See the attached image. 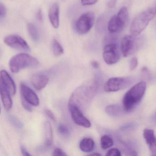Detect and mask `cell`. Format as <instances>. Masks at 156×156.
Listing matches in <instances>:
<instances>
[{
  "label": "cell",
  "instance_id": "1",
  "mask_svg": "<svg viewBox=\"0 0 156 156\" xmlns=\"http://www.w3.org/2000/svg\"><path fill=\"white\" fill-rule=\"evenodd\" d=\"M146 88V83L145 82H140L126 92L122 100L123 108L125 111H131L142 100Z\"/></svg>",
  "mask_w": 156,
  "mask_h": 156
},
{
  "label": "cell",
  "instance_id": "2",
  "mask_svg": "<svg viewBox=\"0 0 156 156\" xmlns=\"http://www.w3.org/2000/svg\"><path fill=\"white\" fill-rule=\"evenodd\" d=\"M9 66L12 72L17 73L23 69L38 67L40 63L34 57L25 53H21L15 55L10 59Z\"/></svg>",
  "mask_w": 156,
  "mask_h": 156
},
{
  "label": "cell",
  "instance_id": "3",
  "mask_svg": "<svg viewBox=\"0 0 156 156\" xmlns=\"http://www.w3.org/2000/svg\"><path fill=\"white\" fill-rule=\"evenodd\" d=\"M156 11L153 8L147 9L137 15L132 21L130 30L132 35L136 37L140 34L154 18Z\"/></svg>",
  "mask_w": 156,
  "mask_h": 156
},
{
  "label": "cell",
  "instance_id": "4",
  "mask_svg": "<svg viewBox=\"0 0 156 156\" xmlns=\"http://www.w3.org/2000/svg\"><path fill=\"white\" fill-rule=\"evenodd\" d=\"M129 20L128 10L125 6L122 7L117 15L113 16L108 24V31L111 33H116L123 30Z\"/></svg>",
  "mask_w": 156,
  "mask_h": 156
},
{
  "label": "cell",
  "instance_id": "5",
  "mask_svg": "<svg viewBox=\"0 0 156 156\" xmlns=\"http://www.w3.org/2000/svg\"><path fill=\"white\" fill-rule=\"evenodd\" d=\"M95 20V14L93 12H88L82 15L76 24V29L79 34H87L93 26Z\"/></svg>",
  "mask_w": 156,
  "mask_h": 156
},
{
  "label": "cell",
  "instance_id": "6",
  "mask_svg": "<svg viewBox=\"0 0 156 156\" xmlns=\"http://www.w3.org/2000/svg\"><path fill=\"white\" fill-rule=\"evenodd\" d=\"M103 58L108 65L117 63L120 58L118 45L115 43H111L105 45L104 48Z\"/></svg>",
  "mask_w": 156,
  "mask_h": 156
},
{
  "label": "cell",
  "instance_id": "7",
  "mask_svg": "<svg viewBox=\"0 0 156 156\" xmlns=\"http://www.w3.org/2000/svg\"><path fill=\"white\" fill-rule=\"evenodd\" d=\"M133 35H126L122 39L121 50L124 57H127L135 51L139 46V40Z\"/></svg>",
  "mask_w": 156,
  "mask_h": 156
},
{
  "label": "cell",
  "instance_id": "8",
  "mask_svg": "<svg viewBox=\"0 0 156 156\" xmlns=\"http://www.w3.org/2000/svg\"><path fill=\"white\" fill-rule=\"evenodd\" d=\"M4 42L7 45L15 49L25 51H30V47L26 41L18 35H9L5 38Z\"/></svg>",
  "mask_w": 156,
  "mask_h": 156
},
{
  "label": "cell",
  "instance_id": "9",
  "mask_svg": "<svg viewBox=\"0 0 156 156\" xmlns=\"http://www.w3.org/2000/svg\"><path fill=\"white\" fill-rule=\"evenodd\" d=\"M129 83L128 79L122 77L112 78L109 79L104 86V90L106 92L118 91L126 87Z\"/></svg>",
  "mask_w": 156,
  "mask_h": 156
},
{
  "label": "cell",
  "instance_id": "10",
  "mask_svg": "<svg viewBox=\"0 0 156 156\" xmlns=\"http://www.w3.org/2000/svg\"><path fill=\"white\" fill-rule=\"evenodd\" d=\"M69 108L71 117L74 122L77 125L85 128L90 127V122L83 115L76 105L73 103H70Z\"/></svg>",
  "mask_w": 156,
  "mask_h": 156
},
{
  "label": "cell",
  "instance_id": "11",
  "mask_svg": "<svg viewBox=\"0 0 156 156\" xmlns=\"http://www.w3.org/2000/svg\"><path fill=\"white\" fill-rule=\"evenodd\" d=\"M20 91L22 98L32 106H37L39 104V99L36 93L29 87L23 83L20 84Z\"/></svg>",
  "mask_w": 156,
  "mask_h": 156
},
{
  "label": "cell",
  "instance_id": "12",
  "mask_svg": "<svg viewBox=\"0 0 156 156\" xmlns=\"http://www.w3.org/2000/svg\"><path fill=\"white\" fill-rule=\"evenodd\" d=\"M48 81V77L44 73H36L31 77V83L37 90H41L44 89L47 85Z\"/></svg>",
  "mask_w": 156,
  "mask_h": 156
},
{
  "label": "cell",
  "instance_id": "13",
  "mask_svg": "<svg viewBox=\"0 0 156 156\" xmlns=\"http://www.w3.org/2000/svg\"><path fill=\"white\" fill-rule=\"evenodd\" d=\"M0 80L12 95H14L16 92V86L14 82L8 72L5 70L0 71Z\"/></svg>",
  "mask_w": 156,
  "mask_h": 156
},
{
  "label": "cell",
  "instance_id": "14",
  "mask_svg": "<svg viewBox=\"0 0 156 156\" xmlns=\"http://www.w3.org/2000/svg\"><path fill=\"white\" fill-rule=\"evenodd\" d=\"M48 17L53 27L58 28L59 26V7L57 3H55L50 6L48 11Z\"/></svg>",
  "mask_w": 156,
  "mask_h": 156
},
{
  "label": "cell",
  "instance_id": "15",
  "mask_svg": "<svg viewBox=\"0 0 156 156\" xmlns=\"http://www.w3.org/2000/svg\"><path fill=\"white\" fill-rule=\"evenodd\" d=\"M11 93L0 80V95L5 110L8 111L12 108V101L10 96Z\"/></svg>",
  "mask_w": 156,
  "mask_h": 156
},
{
  "label": "cell",
  "instance_id": "16",
  "mask_svg": "<svg viewBox=\"0 0 156 156\" xmlns=\"http://www.w3.org/2000/svg\"><path fill=\"white\" fill-rule=\"evenodd\" d=\"M94 141L92 138L89 137L83 138L80 143V149L85 153L91 152L94 149Z\"/></svg>",
  "mask_w": 156,
  "mask_h": 156
},
{
  "label": "cell",
  "instance_id": "17",
  "mask_svg": "<svg viewBox=\"0 0 156 156\" xmlns=\"http://www.w3.org/2000/svg\"><path fill=\"white\" fill-rule=\"evenodd\" d=\"M45 144L46 146H51L53 141V131L51 125L48 122L44 123Z\"/></svg>",
  "mask_w": 156,
  "mask_h": 156
},
{
  "label": "cell",
  "instance_id": "18",
  "mask_svg": "<svg viewBox=\"0 0 156 156\" xmlns=\"http://www.w3.org/2000/svg\"><path fill=\"white\" fill-rule=\"evenodd\" d=\"M105 112L110 116H116L121 114L122 110L119 105L112 104L108 105L106 107Z\"/></svg>",
  "mask_w": 156,
  "mask_h": 156
},
{
  "label": "cell",
  "instance_id": "19",
  "mask_svg": "<svg viewBox=\"0 0 156 156\" xmlns=\"http://www.w3.org/2000/svg\"><path fill=\"white\" fill-rule=\"evenodd\" d=\"M144 137L148 146L151 145L155 140L156 137L154 132L152 129H145L144 131Z\"/></svg>",
  "mask_w": 156,
  "mask_h": 156
},
{
  "label": "cell",
  "instance_id": "20",
  "mask_svg": "<svg viewBox=\"0 0 156 156\" xmlns=\"http://www.w3.org/2000/svg\"><path fill=\"white\" fill-rule=\"evenodd\" d=\"M27 31L29 35L33 40L37 42L39 40V34L36 27L32 23H29L27 26Z\"/></svg>",
  "mask_w": 156,
  "mask_h": 156
},
{
  "label": "cell",
  "instance_id": "21",
  "mask_svg": "<svg viewBox=\"0 0 156 156\" xmlns=\"http://www.w3.org/2000/svg\"><path fill=\"white\" fill-rule=\"evenodd\" d=\"M52 49L53 53L56 56H59L64 54V48L56 39H54L52 41Z\"/></svg>",
  "mask_w": 156,
  "mask_h": 156
},
{
  "label": "cell",
  "instance_id": "22",
  "mask_svg": "<svg viewBox=\"0 0 156 156\" xmlns=\"http://www.w3.org/2000/svg\"><path fill=\"white\" fill-rule=\"evenodd\" d=\"M113 145L112 139L109 136H103L101 139V147L103 149H107L112 147Z\"/></svg>",
  "mask_w": 156,
  "mask_h": 156
},
{
  "label": "cell",
  "instance_id": "23",
  "mask_svg": "<svg viewBox=\"0 0 156 156\" xmlns=\"http://www.w3.org/2000/svg\"><path fill=\"white\" fill-rule=\"evenodd\" d=\"M8 119L11 124L15 128L18 129H21L23 127V125L22 122L15 116L10 115L8 116Z\"/></svg>",
  "mask_w": 156,
  "mask_h": 156
},
{
  "label": "cell",
  "instance_id": "24",
  "mask_svg": "<svg viewBox=\"0 0 156 156\" xmlns=\"http://www.w3.org/2000/svg\"><path fill=\"white\" fill-rule=\"evenodd\" d=\"M58 131L59 132L63 135L67 136L70 134L69 129L65 125L60 124L58 127Z\"/></svg>",
  "mask_w": 156,
  "mask_h": 156
},
{
  "label": "cell",
  "instance_id": "25",
  "mask_svg": "<svg viewBox=\"0 0 156 156\" xmlns=\"http://www.w3.org/2000/svg\"><path fill=\"white\" fill-rule=\"evenodd\" d=\"M121 152L120 150L117 148H112L110 149L106 153V156H121Z\"/></svg>",
  "mask_w": 156,
  "mask_h": 156
},
{
  "label": "cell",
  "instance_id": "26",
  "mask_svg": "<svg viewBox=\"0 0 156 156\" xmlns=\"http://www.w3.org/2000/svg\"><path fill=\"white\" fill-rule=\"evenodd\" d=\"M138 65V60L137 58L136 57L132 58L130 61V69L133 71L135 69Z\"/></svg>",
  "mask_w": 156,
  "mask_h": 156
},
{
  "label": "cell",
  "instance_id": "27",
  "mask_svg": "<svg viewBox=\"0 0 156 156\" xmlns=\"http://www.w3.org/2000/svg\"><path fill=\"white\" fill-rule=\"evenodd\" d=\"M22 103L23 108L28 111L32 112L33 111V108H32V105L30 104L29 103L27 102L24 99L22 98Z\"/></svg>",
  "mask_w": 156,
  "mask_h": 156
},
{
  "label": "cell",
  "instance_id": "28",
  "mask_svg": "<svg viewBox=\"0 0 156 156\" xmlns=\"http://www.w3.org/2000/svg\"><path fill=\"white\" fill-rule=\"evenodd\" d=\"M6 14V9L5 6L2 3L0 2V20L3 19Z\"/></svg>",
  "mask_w": 156,
  "mask_h": 156
},
{
  "label": "cell",
  "instance_id": "29",
  "mask_svg": "<svg viewBox=\"0 0 156 156\" xmlns=\"http://www.w3.org/2000/svg\"><path fill=\"white\" fill-rule=\"evenodd\" d=\"M67 155L66 154V153H65L62 149L58 148H56V149L54 150L53 154V156H65Z\"/></svg>",
  "mask_w": 156,
  "mask_h": 156
},
{
  "label": "cell",
  "instance_id": "30",
  "mask_svg": "<svg viewBox=\"0 0 156 156\" xmlns=\"http://www.w3.org/2000/svg\"><path fill=\"white\" fill-rule=\"evenodd\" d=\"M98 0H81V3L83 5H90L96 3Z\"/></svg>",
  "mask_w": 156,
  "mask_h": 156
},
{
  "label": "cell",
  "instance_id": "31",
  "mask_svg": "<svg viewBox=\"0 0 156 156\" xmlns=\"http://www.w3.org/2000/svg\"><path fill=\"white\" fill-rule=\"evenodd\" d=\"M148 147L152 154L156 156V139L151 145L148 146Z\"/></svg>",
  "mask_w": 156,
  "mask_h": 156
},
{
  "label": "cell",
  "instance_id": "32",
  "mask_svg": "<svg viewBox=\"0 0 156 156\" xmlns=\"http://www.w3.org/2000/svg\"><path fill=\"white\" fill-rule=\"evenodd\" d=\"M45 112L47 116L49 119H51V120L54 121V122L56 121V118L55 117V115H54V114H53V113L51 111L47 109V110H46L45 111Z\"/></svg>",
  "mask_w": 156,
  "mask_h": 156
},
{
  "label": "cell",
  "instance_id": "33",
  "mask_svg": "<svg viewBox=\"0 0 156 156\" xmlns=\"http://www.w3.org/2000/svg\"><path fill=\"white\" fill-rule=\"evenodd\" d=\"M117 0H108L107 2V6L109 8H113L116 4Z\"/></svg>",
  "mask_w": 156,
  "mask_h": 156
},
{
  "label": "cell",
  "instance_id": "34",
  "mask_svg": "<svg viewBox=\"0 0 156 156\" xmlns=\"http://www.w3.org/2000/svg\"><path fill=\"white\" fill-rule=\"evenodd\" d=\"M142 72L143 74V76L145 78H147L149 77V71L147 68L144 67H143L142 69Z\"/></svg>",
  "mask_w": 156,
  "mask_h": 156
},
{
  "label": "cell",
  "instance_id": "35",
  "mask_svg": "<svg viewBox=\"0 0 156 156\" xmlns=\"http://www.w3.org/2000/svg\"><path fill=\"white\" fill-rule=\"evenodd\" d=\"M37 18L39 21H42L43 20V14H42V10L41 9H38L37 13Z\"/></svg>",
  "mask_w": 156,
  "mask_h": 156
},
{
  "label": "cell",
  "instance_id": "36",
  "mask_svg": "<svg viewBox=\"0 0 156 156\" xmlns=\"http://www.w3.org/2000/svg\"><path fill=\"white\" fill-rule=\"evenodd\" d=\"M21 151L22 152V154L24 156H31V154L28 153V151L27 150L26 148L22 146L21 147Z\"/></svg>",
  "mask_w": 156,
  "mask_h": 156
},
{
  "label": "cell",
  "instance_id": "37",
  "mask_svg": "<svg viewBox=\"0 0 156 156\" xmlns=\"http://www.w3.org/2000/svg\"><path fill=\"white\" fill-rule=\"evenodd\" d=\"M91 65L93 67L94 69L99 68V67H100L99 63L97 61H95V60L92 61Z\"/></svg>",
  "mask_w": 156,
  "mask_h": 156
},
{
  "label": "cell",
  "instance_id": "38",
  "mask_svg": "<svg viewBox=\"0 0 156 156\" xmlns=\"http://www.w3.org/2000/svg\"><path fill=\"white\" fill-rule=\"evenodd\" d=\"M89 155L99 156H101V154H98V153H93V154H89Z\"/></svg>",
  "mask_w": 156,
  "mask_h": 156
},
{
  "label": "cell",
  "instance_id": "39",
  "mask_svg": "<svg viewBox=\"0 0 156 156\" xmlns=\"http://www.w3.org/2000/svg\"><path fill=\"white\" fill-rule=\"evenodd\" d=\"M0 112H1V108H0Z\"/></svg>",
  "mask_w": 156,
  "mask_h": 156
},
{
  "label": "cell",
  "instance_id": "40",
  "mask_svg": "<svg viewBox=\"0 0 156 156\" xmlns=\"http://www.w3.org/2000/svg\"><path fill=\"white\" fill-rule=\"evenodd\" d=\"M0 54H1V51H0Z\"/></svg>",
  "mask_w": 156,
  "mask_h": 156
}]
</instances>
